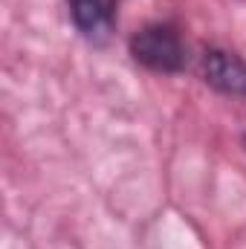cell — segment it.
<instances>
[{"label": "cell", "mask_w": 246, "mask_h": 249, "mask_svg": "<svg viewBox=\"0 0 246 249\" xmlns=\"http://www.w3.org/2000/svg\"><path fill=\"white\" fill-rule=\"evenodd\" d=\"M130 58L159 75H177L188 67V44L177 23L151 20L127 38Z\"/></svg>", "instance_id": "1"}, {"label": "cell", "mask_w": 246, "mask_h": 249, "mask_svg": "<svg viewBox=\"0 0 246 249\" xmlns=\"http://www.w3.org/2000/svg\"><path fill=\"white\" fill-rule=\"evenodd\" d=\"M200 78L220 96L246 99V58L226 47H206L200 55Z\"/></svg>", "instance_id": "2"}, {"label": "cell", "mask_w": 246, "mask_h": 249, "mask_svg": "<svg viewBox=\"0 0 246 249\" xmlns=\"http://www.w3.org/2000/svg\"><path fill=\"white\" fill-rule=\"evenodd\" d=\"M119 6L122 0H67V12L75 32L90 44H105L110 38Z\"/></svg>", "instance_id": "3"}]
</instances>
